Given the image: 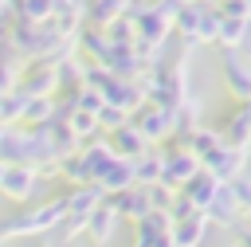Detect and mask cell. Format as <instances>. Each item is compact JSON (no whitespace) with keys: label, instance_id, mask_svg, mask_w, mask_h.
Instances as JSON below:
<instances>
[{"label":"cell","instance_id":"obj_1","mask_svg":"<svg viewBox=\"0 0 251 247\" xmlns=\"http://www.w3.org/2000/svg\"><path fill=\"white\" fill-rule=\"evenodd\" d=\"M243 165H247V149H243V145H220V149L208 157V173H212L220 184H231L235 176H243Z\"/></svg>","mask_w":251,"mask_h":247},{"label":"cell","instance_id":"obj_2","mask_svg":"<svg viewBox=\"0 0 251 247\" xmlns=\"http://www.w3.org/2000/svg\"><path fill=\"white\" fill-rule=\"evenodd\" d=\"M204 227H208V216L204 212H188V216H180L173 223L169 239H173V247H196L204 239Z\"/></svg>","mask_w":251,"mask_h":247},{"label":"cell","instance_id":"obj_3","mask_svg":"<svg viewBox=\"0 0 251 247\" xmlns=\"http://www.w3.org/2000/svg\"><path fill=\"white\" fill-rule=\"evenodd\" d=\"M224 82L239 102H251V63H243L239 55L224 59Z\"/></svg>","mask_w":251,"mask_h":247},{"label":"cell","instance_id":"obj_4","mask_svg":"<svg viewBox=\"0 0 251 247\" xmlns=\"http://www.w3.org/2000/svg\"><path fill=\"white\" fill-rule=\"evenodd\" d=\"M239 200H235V192H231V184H220V192H216V200L204 208V216L208 220H220V223H235L239 220Z\"/></svg>","mask_w":251,"mask_h":247},{"label":"cell","instance_id":"obj_5","mask_svg":"<svg viewBox=\"0 0 251 247\" xmlns=\"http://www.w3.org/2000/svg\"><path fill=\"white\" fill-rule=\"evenodd\" d=\"M227 137H231V145H243V149L251 145V102H239V110L227 125Z\"/></svg>","mask_w":251,"mask_h":247},{"label":"cell","instance_id":"obj_6","mask_svg":"<svg viewBox=\"0 0 251 247\" xmlns=\"http://www.w3.org/2000/svg\"><path fill=\"white\" fill-rule=\"evenodd\" d=\"M247 35H251V20L224 16V24H220V43H224V47H239Z\"/></svg>","mask_w":251,"mask_h":247},{"label":"cell","instance_id":"obj_7","mask_svg":"<svg viewBox=\"0 0 251 247\" xmlns=\"http://www.w3.org/2000/svg\"><path fill=\"white\" fill-rule=\"evenodd\" d=\"M231 192H235L239 208H243V212H251V180H247V176H235V180H231Z\"/></svg>","mask_w":251,"mask_h":247},{"label":"cell","instance_id":"obj_8","mask_svg":"<svg viewBox=\"0 0 251 247\" xmlns=\"http://www.w3.org/2000/svg\"><path fill=\"white\" fill-rule=\"evenodd\" d=\"M94 235H98V239H106V235H110V216H106V212L98 216V227H94Z\"/></svg>","mask_w":251,"mask_h":247},{"label":"cell","instance_id":"obj_9","mask_svg":"<svg viewBox=\"0 0 251 247\" xmlns=\"http://www.w3.org/2000/svg\"><path fill=\"white\" fill-rule=\"evenodd\" d=\"M239 247H251V231H243V235H239Z\"/></svg>","mask_w":251,"mask_h":247}]
</instances>
